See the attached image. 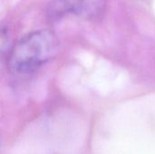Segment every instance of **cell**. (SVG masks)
Segmentation results:
<instances>
[{"label": "cell", "instance_id": "obj_1", "mask_svg": "<svg viewBox=\"0 0 155 154\" xmlns=\"http://www.w3.org/2000/svg\"><path fill=\"white\" fill-rule=\"evenodd\" d=\"M58 39L50 30L31 32L11 48L6 61L8 70L15 74H27L52 59L58 51Z\"/></svg>", "mask_w": 155, "mask_h": 154}, {"label": "cell", "instance_id": "obj_2", "mask_svg": "<svg viewBox=\"0 0 155 154\" xmlns=\"http://www.w3.org/2000/svg\"><path fill=\"white\" fill-rule=\"evenodd\" d=\"M106 8V0H54L48 7V16L59 18L68 14L85 19H97Z\"/></svg>", "mask_w": 155, "mask_h": 154}]
</instances>
